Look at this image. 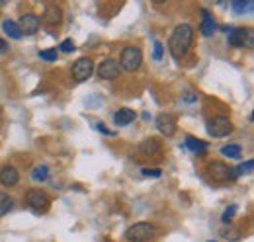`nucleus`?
I'll return each instance as SVG.
<instances>
[{
    "label": "nucleus",
    "mask_w": 254,
    "mask_h": 242,
    "mask_svg": "<svg viewBox=\"0 0 254 242\" xmlns=\"http://www.w3.org/2000/svg\"><path fill=\"white\" fill-rule=\"evenodd\" d=\"M6 51H8V43L0 37V53H6Z\"/></svg>",
    "instance_id": "30"
},
{
    "label": "nucleus",
    "mask_w": 254,
    "mask_h": 242,
    "mask_svg": "<svg viewBox=\"0 0 254 242\" xmlns=\"http://www.w3.org/2000/svg\"><path fill=\"white\" fill-rule=\"evenodd\" d=\"M59 51H63V53H70V51H74V41H72V39H64L63 43L59 45Z\"/></svg>",
    "instance_id": "27"
},
{
    "label": "nucleus",
    "mask_w": 254,
    "mask_h": 242,
    "mask_svg": "<svg viewBox=\"0 0 254 242\" xmlns=\"http://www.w3.org/2000/svg\"><path fill=\"white\" fill-rule=\"evenodd\" d=\"M26 203H28L35 213H45L49 209V205H51V199H49V195H47L45 191H41V189H30V191L26 193Z\"/></svg>",
    "instance_id": "5"
},
{
    "label": "nucleus",
    "mask_w": 254,
    "mask_h": 242,
    "mask_svg": "<svg viewBox=\"0 0 254 242\" xmlns=\"http://www.w3.org/2000/svg\"><path fill=\"white\" fill-rule=\"evenodd\" d=\"M96 129H98V131H102L104 135H114V131H110V129H106V127H104L102 123H96Z\"/></svg>",
    "instance_id": "29"
},
{
    "label": "nucleus",
    "mask_w": 254,
    "mask_h": 242,
    "mask_svg": "<svg viewBox=\"0 0 254 242\" xmlns=\"http://www.w3.org/2000/svg\"><path fill=\"white\" fill-rule=\"evenodd\" d=\"M217 30V24H215V20L211 18V14L203 8L201 10V24H199V31H201V35L203 37H209V35H213Z\"/></svg>",
    "instance_id": "15"
},
{
    "label": "nucleus",
    "mask_w": 254,
    "mask_h": 242,
    "mask_svg": "<svg viewBox=\"0 0 254 242\" xmlns=\"http://www.w3.org/2000/svg\"><path fill=\"white\" fill-rule=\"evenodd\" d=\"M133 120H135V112L129 110V108H122V110H118V112L114 114V121H116V125H120V127L129 125Z\"/></svg>",
    "instance_id": "16"
},
{
    "label": "nucleus",
    "mask_w": 254,
    "mask_h": 242,
    "mask_svg": "<svg viewBox=\"0 0 254 242\" xmlns=\"http://www.w3.org/2000/svg\"><path fill=\"white\" fill-rule=\"evenodd\" d=\"M139 152L143 154V158H155V160H159L160 156H162V141L157 139V137H149V139H145L141 143Z\"/></svg>",
    "instance_id": "9"
},
{
    "label": "nucleus",
    "mask_w": 254,
    "mask_h": 242,
    "mask_svg": "<svg viewBox=\"0 0 254 242\" xmlns=\"http://www.w3.org/2000/svg\"><path fill=\"white\" fill-rule=\"evenodd\" d=\"M12 207H14V199H12L8 193L0 191V217L8 215V213L12 211Z\"/></svg>",
    "instance_id": "19"
},
{
    "label": "nucleus",
    "mask_w": 254,
    "mask_h": 242,
    "mask_svg": "<svg viewBox=\"0 0 254 242\" xmlns=\"http://www.w3.org/2000/svg\"><path fill=\"white\" fill-rule=\"evenodd\" d=\"M186 100H188V102H193V100H195V96H193L191 92H188V96H186Z\"/></svg>",
    "instance_id": "31"
},
{
    "label": "nucleus",
    "mask_w": 254,
    "mask_h": 242,
    "mask_svg": "<svg viewBox=\"0 0 254 242\" xmlns=\"http://www.w3.org/2000/svg\"><path fill=\"white\" fill-rule=\"evenodd\" d=\"M186 147L191 152L201 154V152H205V149H207V143L205 141H199V139H193V137H186Z\"/></svg>",
    "instance_id": "20"
},
{
    "label": "nucleus",
    "mask_w": 254,
    "mask_h": 242,
    "mask_svg": "<svg viewBox=\"0 0 254 242\" xmlns=\"http://www.w3.org/2000/svg\"><path fill=\"white\" fill-rule=\"evenodd\" d=\"M39 57H41L43 60L53 62V60H57V49H45V51H39Z\"/></svg>",
    "instance_id": "24"
},
{
    "label": "nucleus",
    "mask_w": 254,
    "mask_h": 242,
    "mask_svg": "<svg viewBox=\"0 0 254 242\" xmlns=\"http://www.w3.org/2000/svg\"><path fill=\"white\" fill-rule=\"evenodd\" d=\"M207 172H209V176H211L215 182L235 180V172H233V168H231V166H227V164L221 162V160L211 162V164L207 166Z\"/></svg>",
    "instance_id": "8"
},
{
    "label": "nucleus",
    "mask_w": 254,
    "mask_h": 242,
    "mask_svg": "<svg viewBox=\"0 0 254 242\" xmlns=\"http://www.w3.org/2000/svg\"><path fill=\"white\" fill-rule=\"evenodd\" d=\"M157 229L151 223H135L126 231V239L129 242H147L155 237Z\"/></svg>",
    "instance_id": "2"
},
{
    "label": "nucleus",
    "mask_w": 254,
    "mask_h": 242,
    "mask_svg": "<svg viewBox=\"0 0 254 242\" xmlns=\"http://www.w3.org/2000/svg\"><path fill=\"white\" fill-rule=\"evenodd\" d=\"M191 41H193V28L190 24H180L176 30L172 31L168 39V51L176 60L184 59L186 53L190 51Z\"/></svg>",
    "instance_id": "1"
},
{
    "label": "nucleus",
    "mask_w": 254,
    "mask_h": 242,
    "mask_svg": "<svg viewBox=\"0 0 254 242\" xmlns=\"http://www.w3.org/2000/svg\"><path fill=\"white\" fill-rule=\"evenodd\" d=\"M18 182H20V172H18L16 166L4 164V166L0 168V183H2V185L12 187V185H16Z\"/></svg>",
    "instance_id": "13"
},
{
    "label": "nucleus",
    "mask_w": 254,
    "mask_h": 242,
    "mask_svg": "<svg viewBox=\"0 0 254 242\" xmlns=\"http://www.w3.org/2000/svg\"><path fill=\"white\" fill-rule=\"evenodd\" d=\"M235 213H237V205H231V207H227L225 209V213H223V223L227 225V223H231L233 221V217H235Z\"/></svg>",
    "instance_id": "25"
},
{
    "label": "nucleus",
    "mask_w": 254,
    "mask_h": 242,
    "mask_svg": "<svg viewBox=\"0 0 254 242\" xmlns=\"http://www.w3.org/2000/svg\"><path fill=\"white\" fill-rule=\"evenodd\" d=\"M231 131H233V123H231L229 118H225V116H217V118H213V120L207 123V133L211 137L221 139V137H227Z\"/></svg>",
    "instance_id": "6"
},
{
    "label": "nucleus",
    "mask_w": 254,
    "mask_h": 242,
    "mask_svg": "<svg viewBox=\"0 0 254 242\" xmlns=\"http://www.w3.org/2000/svg\"><path fill=\"white\" fill-rule=\"evenodd\" d=\"M155 59H162V43H159V41H155Z\"/></svg>",
    "instance_id": "28"
},
{
    "label": "nucleus",
    "mask_w": 254,
    "mask_h": 242,
    "mask_svg": "<svg viewBox=\"0 0 254 242\" xmlns=\"http://www.w3.org/2000/svg\"><path fill=\"white\" fill-rule=\"evenodd\" d=\"M141 172H143L145 178H160V174H162L160 168H143Z\"/></svg>",
    "instance_id": "26"
},
{
    "label": "nucleus",
    "mask_w": 254,
    "mask_h": 242,
    "mask_svg": "<svg viewBox=\"0 0 254 242\" xmlns=\"http://www.w3.org/2000/svg\"><path fill=\"white\" fill-rule=\"evenodd\" d=\"M2 30H4V33H6L10 39H22L20 26H18L14 20H4V22H2Z\"/></svg>",
    "instance_id": "17"
},
{
    "label": "nucleus",
    "mask_w": 254,
    "mask_h": 242,
    "mask_svg": "<svg viewBox=\"0 0 254 242\" xmlns=\"http://www.w3.org/2000/svg\"><path fill=\"white\" fill-rule=\"evenodd\" d=\"M20 31H22V35L26 33V35H33L35 31L39 30V26H41V18L37 16V14H33V12H28V14H24L22 18H20Z\"/></svg>",
    "instance_id": "11"
},
{
    "label": "nucleus",
    "mask_w": 254,
    "mask_h": 242,
    "mask_svg": "<svg viewBox=\"0 0 254 242\" xmlns=\"http://www.w3.org/2000/svg\"><path fill=\"white\" fill-rule=\"evenodd\" d=\"M209 242H213V241H209Z\"/></svg>",
    "instance_id": "32"
},
{
    "label": "nucleus",
    "mask_w": 254,
    "mask_h": 242,
    "mask_svg": "<svg viewBox=\"0 0 254 242\" xmlns=\"http://www.w3.org/2000/svg\"><path fill=\"white\" fill-rule=\"evenodd\" d=\"M254 168V162L253 160H247V162H243L241 166H237V168H233V172H235V178L237 176H243V174H251Z\"/></svg>",
    "instance_id": "23"
},
{
    "label": "nucleus",
    "mask_w": 254,
    "mask_h": 242,
    "mask_svg": "<svg viewBox=\"0 0 254 242\" xmlns=\"http://www.w3.org/2000/svg\"><path fill=\"white\" fill-rule=\"evenodd\" d=\"M233 10H235L237 14L253 12V2H251V0H237V2H233Z\"/></svg>",
    "instance_id": "22"
},
{
    "label": "nucleus",
    "mask_w": 254,
    "mask_h": 242,
    "mask_svg": "<svg viewBox=\"0 0 254 242\" xmlns=\"http://www.w3.org/2000/svg\"><path fill=\"white\" fill-rule=\"evenodd\" d=\"M61 20H63V10H61V6H57V4H49V6L45 8L43 22H45L47 26H59Z\"/></svg>",
    "instance_id": "14"
},
{
    "label": "nucleus",
    "mask_w": 254,
    "mask_h": 242,
    "mask_svg": "<svg viewBox=\"0 0 254 242\" xmlns=\"http://www.w3.org/2000/svg\"><path fill=\"white\" fill-rule=\"evenodd\" d=\"M221 154L223 156H229V158H241L243 149L239 145H225L221 149Z\"/></svg>",
    "instance_id": "21"
},
{
    "label": "nucleus",
    "mask_w": 254,
    "mask_h": 242,
    "mask_svg": "<svg viewBox=\"0 0 254 242\" xmlns=\"http://www.w3.org/2000/svg\"><path fill=\"white\" fill-rule=\"evenodd\" d=\"M155 123H157V129L164 137H172L176 133V118L172 114H160Z\"/></svg>",
    "instance_id": "12"
},
{
    "label": "nucleus",
    "mask_w": 254,
    "mask_h": 242,
    "mask_svg": "<svg viewBox=\"0 0 254 242\" xmlns=\"http://www.w3.org/2000/svg\"><path fill=\"white\" fill-rule=\"evenodd\" d=\"M92 72H94V62L90 59H86V57L78 59L72 64V68H70V74H72V78H74L76 82L88 80V78L92 76Z\"/></svg>",
    "instance_id": "7"
},
{
    "label": "nucleus",
    "mask_w": 254,
    "mask_h": 242,
    "mask_svg": "<svg viewBox=\"0 0 254 242\" xmlns=\"http://www.w3.org/2000/svg\"><path fill=\"white\" fill-rule=\"evenodd\" d=\"M47 178H49V168H47L45 164H37V166L32 170V180L33 182L41 183V182H45Z\"/></svg>",
    "instance_id": "18"
},
{
    "label": "nucleus",
    "mask_w": 254,
    "mask_h": 242,
    "mask_svg": "<svg viewBox=\"0 0 254 242\" xmlns=\"http://www.w3.org/2000/svg\"><path fill=\"white\" fill-rule=\"evenodd\" d=\"M227 41L231 47H253L254 45V33L251 28H235L229 31Z\"/></svg>",
    "instance_id": "4"
},
{
    "label": "nucleus",
    "mask_w": 254,
    "mask_h": 242,
    "mask_svg": "<svg viewBox=\"0 0 254 242\" xmlns=\"http://www.w3.org/2000/svg\"><path fill=\"white\" fill-rule=\"evenodd\" d=\"M120 62L114 59H104L98 66V76L104 80H114L120 76Z\"/></svg>",
    "instance_id": "10"
},
{
    "label": "nucleus",
    "mask_w": 254,
    "mask_h": 242,
    "mask_svg": "<svg viewBox=\"0 0 254 242\" xmlns=\"http://www.w3.org/2000/svg\"><path fill=\"white\" fill-rule=\"evenodd\" d=\"M141 62H143V53L139 47H126L122 51V59H120V68H124L127 72H135L141 68Z\"/></svg>",
    "instance_id": "3"
}]
</instances>
